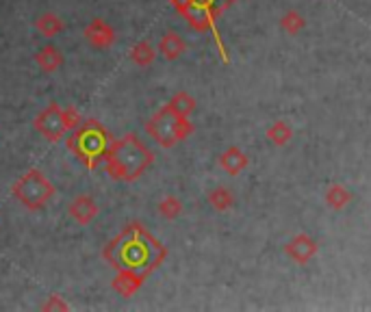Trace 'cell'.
Listing matches in <instances>:
<instances>
[{
	"label": "cell",
	"instance_id": "6da1fadb",
	"mask_svg": "<svg viewBox=\"0 0 371 312\" xmlns=\"http://www.w3.org/2000/svg\"><path fill=\"white\" fill-rule=\"evenodd\" d=\"M102 258L116 271L133 269L148 278L163 265V260L168 258V247L152 236L143 224H128L118 236L104 245Z\"/></svg>",
	"mask_w": 371,
	"mask_h": 312
},
{
	"label": "cell",
	"instance_id": "7a4b0ae2",
	"mask_svg": "<svg viewBox=\"0 0 371 312\" xmlns=\"http://www.w3.org/2000/svg\"><path fill=\"white\" fill-rule=\"evenodd\" d=\"M152 163H154L152 150L143 141H139V137L133 132L113 139L111 147L107 150V156H104L107 174L120 182H135Z\"/></svg>",
	"mask_w": 371,
	"mask_h": 312
},
{
	"label": "cell",
	"instance_id": "3957f363",
	"mask_svg": "<svg viewBox=\"0 0 371 312\" xmlns=\"http://www.w3.org/2000/svg\"><path fill=\"white\" fill-rule=\"evenodd\" d=\"M66 143L76 159L93 172L100 163H104V156L113 143V137L98 120H87L74 128Z\"/></svg>",
	"mask_w": 371,
	"mask_h": 312
},
{
	"label": "cell",
	"instance_id": "277c9868",
	"mask_svg": "<svg viewBox=\"0 0 371 312\" xmlns=\"http://www.w3.org/2000/svg\"><path fill=\"white\" fill-rule=\"evenodd\" d=\"M146 132L166 150L174 147L178 141H185L193 132V124L189 118H181L172 111L170 104L158 109L146 124Z\"/></svg>",
	"mask_w": 371,
	"mask_h": 312
},
{
	"label": "cell",
	"instance_id": "5b68a950",
	"mask_svg": "<svg viewBox=\"0 0 371 312\" xmlns=\"http://www.w3.org/2000/svg\"><path fill=\"white\" fill-rule=\"evenodd\" d=\"M11 193L26 211H41V208H46V204L55 197L57 189L41 170H29L24 176H20L14 182Z\"/></svg>",
	"mask_w": 371,
	"mask_h": 312
},
{
	"label": "cell",
	"instance_id": "8992f818",
	"mask_svg": "<svg viewBox=\"0 0 371 312\" xmlns=\"http://www.w3.org/2000/svg\"><path fill=\"white\" fill-rule=\"evenodd\" d=\"M35 130L50 143H57L66 137L68 128H66V122H63V109L59 107L57 102L48 104V107L35 118L33 122Z\"/></svg>",
	"mask_w": 371,
	"mask_h": 312
},
{
	"label": "cell",
	"instance_id": "52a82bcc",
	"mask_svg": "<svg viewBox=\"0 0 371 312\" xmlns=\"http://www.w3.org/2000/svg\"><path fill=\"white\" fill-rule=\"evenodd\" d=\"M83 35H85L87 43H89L91 48H96V50H109V48L116 43V39H118L116 28H113L109 22L100 20V18L91 20V22L85 26Z\"/></svg>",
	"mask_w": 371,
	"mask_h": 312
},
{
	"label": "cell",
	"instance_id": "ba28073f",
	"mask_svg": "<svg viewBox=\"0 0 371 312\" xmlns=\"http://www.w3.org/2000/svg\"><path fill=\"white\" fill-rule=\"evenodd\" d=\"M68 215H70L78 226H89V224L100 215V206H98V202H96L91 195L81 193V195H76V197L70 202Z\"/></svg>",
	"mask_w": 371,
	"mask_h": 312
},
{
	"label": "cell",
	"instance_id": "9c48e42d",
	"mask_svg": "<svg viewBox=\"0 0 371 312\" xmlns=\"http://www.w3.org/2000/svg\"><path fill=\"white\" fill-rule=\"evenodd\" d=\"M285 254L293 258L298 265H306L308 260L317 254V243L308 234H298L285 245Z\"/></svg>",
	"mask_w": 371,
	"mask_h": 312
},
{
	"label": "cell",
	"instance_id": "30bf717a",
	"mask_svg": "<svg viewBox=\"0 0 371 312\" xmlns=\"http://www.w3.org/2000/svg\"><path fill=\"white\" fill-rule=\"evenodd\" d=\"M143 282H146V276L143 274H139V271H133V269H120L118 271V276L113 278V282H111V288L118 293V295H122V297H133L141 286H143Z\"/></svg>",
	"mask_w": 371,
	"mask_h": 312
},
{
	"label": "cell",
	"instance_id": "8fae6325",
	"mask_svg": "<svg viewBox=\"0 0 371 312\" xmlns=\"http://www.w3.org/2000/svg\"><path fill=\"white\" fill-rule=\"evenodd\" d=\"M35 63L39 66L41 72H46V74H55V72H59L61 66H63V52H61L57 46L48 43V46H44V48L37 50Z\"/></svg>",
	"mask_w": 371,
	"mask_h": 312
},
{
	"label": "cell",
	"instance_id": "7c38bea8",
	"mask_svg": "<svg viewBox=\"0 0 371 312\" xmlns=\"http://www.w3.org/2000/svg\"><path fill=\"white\" fill-rule=\"evenodd\" d=\"M248 156H245V152L243 150H239L237 145H230L228 150H224L222 152V156H220V167L226 172V174H230V176H239L245 167H248Z\"/></svg>",
	"mask_w": 371,
	"mask_h": 312
},
{
	"label": "cell",
	"instance_id": "4fadbf2b",
	"mask_svg": "<svg viewBox=\"0 0 371 312\" xmlns=\"http://www.w3.org/2000/svg\"><path fill=\"white\" fill-rule=\"evenodd\" d=\"M185 50H187L185 39L174 31H168L161 39H158V52H161L168 61H176L178 57L185 55Z\"/></svg>",
	"mask_w": 371,
	"mask_h": 312
},
{
	"label": "cell",
	"instance_id": "5bb4252c",
	"mask_svg": "<svg viewBox=\"0 0 371 312\" xmlns=\"http://www.w3.org/2000/svg\"><path fill=\"white\" fill-rule=\"evenodd\" d=\"M35 28H37L44 37H57V35L63 33L66 24H63V20H61L57 14L46 11V14L37 16V20H35Z\"/></svg>",
	"mask_w": 371,
	"mask_h": 312
},
{
	"label": "cell",
	"instance_id": "9a60e30c",
	"mask_svg": "<svg viewBox=\"0 0 371 312\" xmlns=\"http://www.w3.org/2000/svg\"><path fill=\"white\" fill-rule=\"evenodd\" d=\"M154 59H156V50L148 39H141L131 48V61L137 68H148V66L154 63Z\"/></svg>",
	"mask_w": 371,
	"mask_h": 312
},
{
	"label": "cell",
	"instance_id": "2e32d148",
	"mask_svg": "<svg viewBox=\"0 0 371 312\" xmlns=\"http://www.w3.org/2000/svg\"><path fill=\"white\" fill-rule=\"evenodd\" d=\"M168 104L172 107V111H174L176 115H181V118H189V115L195 111V98H193L191 93H187V91L174 93L172 100H170Z\"/></svg>",
	"mask_w": 371,
	"mask_h": 312
},
{
	"label": "cell",
	"instance_id": "e0dca14e",
	"mask_svg": "<svg viewBox=\"0 0 371 312\" xmlns=\"http://www.w3.org/2000/svg\"><path fill=\"white\" fill-rule=\"evenodd\" d=\"M208 204L213 206L215 211L226 213V211H230V208L235 206V195H233L230 189H226V187H218V189H213V191L208 193Z\"/></svg>",
	"mask_w": 371,
	"mask_h": 312
},
{
	"label": "cell",
	"instance_id": "ac0fdd59",
	"mask_svg": "<svg viewBox=\"0 0 371 312\" xmlns=\"http://www.w3.org/2000/svg\"><path fill=\"white\" fill-rule=\"evenodd\" d=\"M158 213H161L163 219L174 222L183 215V202L176 195H166L161 202H158Z\"/></svg>",
	"mask_w": 371,
	"mask_h": 312
},
{
	"label": "cell",
	"instance_id": "d6986e66",
	"mask_svg": "<svg viewBox=\"0 0 371 312\" xmlns=\"http://www.w3.org/2000/svg\"><path fill=\"white\" fill-rule=\"evenodd\" d=\"M350 199H352V193L345 187H341V184H332L326 191V204L330 208H335V211H343V208L350 204Z\"/></svg>",
	"mask_w": 371,
	"mask_h": 312
},
{
	"label": "cell",
	"instance_id": "ffe728a7",
	"mask_svg": "<svg viewBox=\"0 0 371 312\" xmlns=\"http://www.w3.org/2000/svg\"><path fill=\"white\" fill-rule=\"evenodd\" d=\"M268 139L274 143V145H287L291 139H293V130L289 124L285 122H274L270 128H268Z\"/></svg>",
	"mask_w": 371,
	"mask_h": 312
},
{
	"label": "cell",
	"instance_id": "44dd1931",
	"mask_svg": "<svg viewBox=\"0 0 371 312\" xmlns=\"http://www.w3.org/2000/svg\"><path fill=\"white\" fill-rule=\"evenodd\" d=\"M283 28L287 31V33H291V35H298L304 26H306V20H304V16H300L298 11H287L285 16H283Z\"/></svg>",
	"mask_w": 371,
	"mask_h": 312
},
{
	"label": "cell",
	"instance_id": "7402d4cb",
	"mask_svg": "<svg viewBox=\"0 0 371 312\" xmlns=\"http://www.w3.org/2000/svg\"><path fill=\"white\" fill-rule=\"evenodd\" d=\"M41 310H46V312H55V310H61V312H66V310H70V303L68 301H63V297L61 295H57V293H52V295H48V299L41 303Z\"/></svg>",
	"mask_w": 371,
	"mask_h": 312
},
{
	"label": "cell",
	"instance_id": "603a6c76",
	"mask_svg": "<svg viewBox=\"0 0 371 312\" xmlns=\"http://www.w3.org/2000/svg\"><path fill=\"white\" fill-rule=\"evenodd\" d=\"M63 122H66V128H68V132L70 130H74L83 120H81V113H78V109H74V107H66L63 109Z\"/></svg>",
	"mask_w": 371,
	"mask_h": 312
}]
</instances>
